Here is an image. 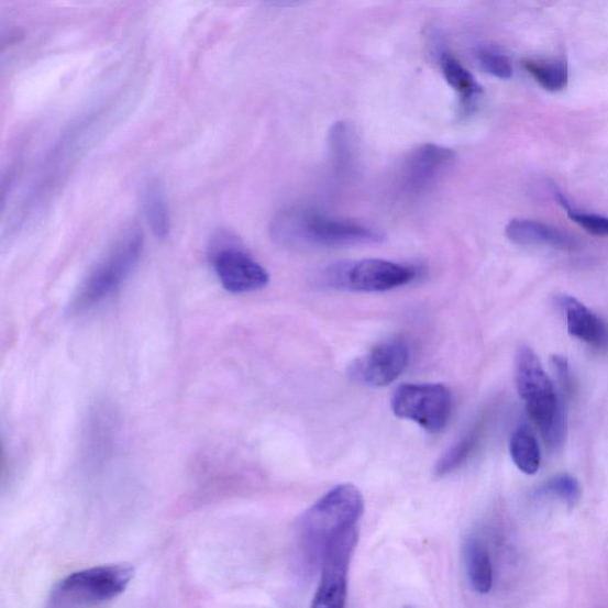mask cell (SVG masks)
<instances>
[{
    "label": "cell",
    "mask_w": 608,
    "mask_h": 608,
    "mask_svg": "<svg viewBox=\"0 0 608 608\" xmlns=\"http://www.w3.org/2000/svg\"><path fill=\"white\" fill-rule=\"evenodd\" d=\"M270 234L277 244L292 248H330L384 241L380 232L303 209L277 214L272 221Z\"/></svg>",
    "instance_id": "1"
},
{
    "label": "cell",
    "mask_w": 608,
    "mask_h": 608,
    "mask_svg": "<svg viewBox=\"0 0 608 608\" xmlns=\"http://www.w3.org/2000/svg\"><path fill=\"white\" fill-rule=\"evenodd\" d=\"M364 498L351 484L338 485L325 494L300 519V538L309 559H322L325 544L340 530L358 526Z\"/></svg>",
    "instance_id": "2"
},
{
    "label": "cell",
    "mask_w": 608,
    "mask_h": 608,
    "mask_svg": "<svg viewBox=\"0 0 608 608\" xmlns=\"http://www.w3.org/2000/svg\"><path fill=\"white\" fill-rule=\"evenodd\" d=\"M143 246L144 239L141 231H129L84 280L71 300L70 313L76 316L85 313L120 288L135 270Z\"/></svg>",
    "instance_id": "3"
},
{
    "label": "cell",
    "mask_w": 608,
    "mask_h": 608,
    "mask_svg": "<svg viewBox=\"0 0 608 608\" xmlns=\"http://www.w3.org/2000/svg\"><path fill=\"white\" fill-rule=\"evenodd\" d=\"M133 577L126 565L98 566L73 573L52 590V607H90L120 597Z\"/></svg>",
    "instance_id": "4"
},
{
    "label": "cell",
    "mask_w": 608,
    "mask_h": 608,
    "mask_svg": "<svg viewBox=\"0 0 608 608\" xmlns=\"http://www.w3.org/2000/svg\"><path fill=\"white\" fill-rule=\"evenodd\" d=\"M410 266L384 259L334 264L323 273L325 286L360 292H382L404 287L417 278Z\"/></svg>",
    "instance_id": "5"
},
{
    "label": "cell",
    "mask_w": 608,
    "mask_h": 608,
    "mask_svg": "<svg viewBox=\"0 0 608 608\" xmlns=\"http://www.w3.org/2000/svg\"><path fill=\"white\" fill-rule=\"evenodd\" d=\"M452 407V394L442 384H404L391 398L397 418L418 423L430 434H438L446 428Z\"/></svg>",
    "instance_id": "6"
},
{
    "label": "cell",
    "mask_w": 608,
    "mask_h": 608,
    "mask_svg": "<svg viewBox=\"0 0 608 608\" xmlns=\"http://www.w3.org/2000/svg\"><path fill=\"white\" fill-rule=\"evenodd\" d=\"M358 543V527L338 531L324 546L321 559L320 585L313 607L344 608L347 599V578L351 559Z\"/></svg>",
    "instance_id": "7"
},
{
    "label": "cell",
    "mask_w": 608,
    "mask_h": 608,
    "mask_svg": "<svg viewBox=\"0 0 608 608\" xmlns=\"http://www.w3.org/2000/svg\"><path fill=\"white\" fill-rule=\"evenodd\" d=\"M211 259L222 287L232 294H247L264 289L269 274L228 235L218 236L211 248Z\"/></svg>",
    "instance_id": "8"
},
{
    "label": "cell",
    "mask_w": 608,
    "mask_h": 608,
    "mask_svg": "<svg viewBox=\"0 0 608 608\" xmlns=\"http://www.w3.org/2000/svg\"><path fill=\"white\" fill-rule=\"evenodd\" d=\"M410 352L406 341H385L349 367L352 382L367 388H383L402 375L409 364Z\"/></svg>",
    "instance_id": "9"
},
{
    "label": "cell",
    "mask_w": 608,
    "mask_h": 608,
    "mask_svg": "<svg viewBox=\"0 0 608 608\" xmlns=\"http://www.w3.org/2000/svg\"><path fill=\"white\" fill-rule=\"evenodd\" d=\"M455 154L446 146L424 144L408 157L400 186L407 195H418L453 166Z\"/></svg>",
    "instance_id": "10"
},
{
    "label": "cell",
    "mask_w": 608,
    "mask_h": 608,
    "mask_svg": "<svg viewBox=\"0 0 608 608\" xmlns=\"http://www.w3.org/2000/svg\"><path fill=\"white\" fill-rule=\"evenodd\" d=\"M556 302L566 316L568 332L573 336L597 350H608L607 322L573 296L561 295Z\"/></svg>",
    "instance_id": "11"
},
{
    "label": "cell",
    "mask_w": 608,
    "mask_h": 608,
    "mask_svg": "<svg viewBox=\"0 0 608 608\" xmlns=\"http://www.w3.org/2000/svg\"><path fill=\"white\" fill-rule=\"evenodd\" d=\"M506 234L511 242L519 245H545L565 251L581 247V242L568 232L527 219L511 220Z\"/></svg>",
    "instance_id": "12"
},
{
    "label": "cell",
    "mask_w": 608,
    "mask_h": 608,
    "mask_svg": "<svg viewBox=\"0 0 608 608\" xmlns=\"http://www.w3.org/2000/svg\"><path fill=\"white\" fill-rule=\"evenodd\" d=\"M515 378L517 391L526 404L556 391L537 353L529 346H521L517 352Z\"/></svg>",
    "instance_id": "13"
},
{
    "label": "cell",
    "mask_w": 608,
    "mask_h": 608,
    "mask_svg": "<svg viewBox=\"0 0 608 608\" xmlns=\"http://www.w3.org/2000/svg\"><path fill=\"white\" fill-rule=\"evenodd\" d=\"M444 80L462 99L464 111H471L483 95V88L472 74L447 51L436 54Z\"/></svg>",
    "instance_id": "14"
},
{
    "label": "cell",
    "mask_w": 608,
    "mask_h": 608,
    "mask_svg": "<svg viewBox=\"0 0 608 608\" xmlns=\"http://www.w3.org/2000/svg\"><path fill=\"white\" fill-rule=\"evenodd\" d=\"M464 557L472 588L480 595H486L493 589L494 570L485 546L476 539L468 540L465 544Z\"/></svg>",
    "instance_id": "15"
},
{
    "label": "cell",
    "mask_w": 608,
    "mask_h": 608,
    "mask_svg": "<svg viewBox=\"0 0 608 608\" xmlns=\"http://www.w3.org/2000/svg\"><path fill=\"white\" fill-rule=\"evenodd\" d=\"M510 454L515 465L523 473L535 474L541 466L540 444L527 425L519 427L510 440Z\"/></svg>",
    "instance_id": "16"
},
{
    "label": "cell",
    "mask_w": 608,
    "mask_h": 608,
    "mask_svg": "<svg viewBox=\"0 0 608 608\" xmlns=\"http://www.w3.org/2000/svg\"><path fill=\"white\" fill-rule=\"evenodd\" d=\"M524 69L545 91L556 93L570 82V68L565 60H526Z\"/></svg>",
    "instance_id": "17"
},
{
    "label": "cell",
    "mask_w": 608,
    "mask_h": 608,
    "mask_svg": "<svg viewBox=\"0 0 608 608\" xmlns=\"http://www.w3.org/2000/svg\"><path fill=\"white\" fill-rule=\"evenodd\" d=\"M144 209L155 235L165 240L170 231V218L165 190L157 181H152L144 188Z\"/></svg>",
    "instance_id": "18"
},
{
    "label": "cell",
    "mask_w": 608,
    "mask_h": 608,
    "mask_svg": "<svg viewBox=\"0 0 608 608\" xmlns=\"http://www.w3.org/2000/svg\"><path fill=\"white\" fill-rule=\"evenodd\" d=\"M539 496H555L566 501L570 509H573L581 501L583 487L572 474L562 473L548 479L538 489Z\"/></svg>",
    "instance_id": "19"
},
{
    "label": "cell",
    "mask_w": 608,
    "mask_h": 608,
    "mask_svg": "<svg viewBox=\"0 0 608 608\" xmlns=\"http://www.w3.org/2000/svg\"><path fill=\"white\" fill-rule=\"evenodd\" d=\"M478 442V435L472 433L468 436H465L463 440H460L451 447L446 453H444L435 465L434 473L439 477L447 476V474L453 473L458 467H462L466 462L473 450L476 449Z\"/></svg>",
    "instance_id": "20"
},
{
    "label": "cell",
    "mask_w": 608,
    "mask_h": 608,
    "mask_svg": "<svg viewBox=\"0 0 608 608\" xmlns=\"http://www.w3.org/2000/svg\"><path fill=\"white\" fill-rule=\"evenodd\" d=\"M555 197L563 209L567 211L570 219L576 222L578 226L592 234L608 236V218L574 209L560 191L555 192Z\"/></svg>",
    "instance_id": "21"
},
{
    "label": "cell",
    "mask_w": 608,
    "mask_h": 608,
    "mask_svg": "<svg viewBox=\"0 0 608 608\" xmlns=\"http://www.w3.org/2000/svg\"><path fill=\"white\" fill-rule=\"evenodd\" d=\"M476 56L482 69L489 76L501 80H508L513 76L512 65L501 52L482 47L477 51Z\"/></svg>",
    "instance_id": "22"
},
{
    "label": "cell",
    "mask_w": 608,
    "mask_h": 608,
    "mask_svg": "<svg viewBox=\"0 0 608 608\" xmlns=\"http://www.w3.org/2000/svg\"><path fill=\"white\" fill-rule=\"evenodd\" d=\"M552 362L562 387L565 389H570L571 373H570L568 361L566 358L561 357V355H554V357L552 358Z\"/></svg>",
    "instance_id": "23"
}]
</instances>
